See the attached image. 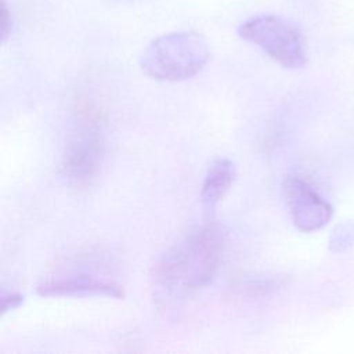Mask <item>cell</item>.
Returning a JSON list of instances; mask_svg holds the SVG:
<instances>
[{"mask_svg": "<svg viewBox=\"0 0 354 354\" xmlns=\"http://www.w3.org/2000/svg\"><path fill=\"white\" fill-rule=\"evenodd\" d=\"M354 243V221H346L337 225L329 238V248L333 252H342Z\"/></svg>", "mask_w": 354, "mask_h": 354, "instance_id": "9", "label": "cell"}, {"mask_svg": "<svg viewBox=\"0 0 354 354\" xmlns=\"http://www.w3.org/2000/svg\"><path fill=\"white\" fill-rule=\"evenodd\" d=\"M281 286L279 278L274 277H254V278H248L243 281H239L235 285V292L241 296H248V297H257V296H264Z\"/></svg>", "mask_w": 354, "mask_h": 354, "instance_id": "8", "label": "cell"}, {"mask_svg": "<svg viewBox=\"0 0 354 354\" xmlns=\"http://www.w3.org/2000/svg\"><path fill=\"white\" fill-rule=\"evenodd\" d=\"M225 232L216 223L194 227L152 266L151 289L159 304H174L207 286L224 250Z\"/></svg>", "mask_w": 354, "mask_h": 354, "instance_id": "1", "label": "cell"}, {"mask_svg": "<svg viewBox=\"0 0 354 354\" xmlns=\"http://www.w3.org/2000/svg\"><path fill=\"white\" fill-rule=\"evenodd\" d=\"M210 58L206 39L195 30L155 37L140 55L141 71L160 82H181L198 75Z\"/></svg>", "mask_w": 354, "mask_h": 354, "instance_id": "2", "label": "cell"}, {"mask_svg": "<svg viewBox=\"0 0 354 354\" xmlns=\"http://www.w3.org/2000/svg\"><path fill=\"white\" fill-rule=\"evenodd\" d=\"M36 292L40 296L55 297H86V296H106L122 299L124 297L123 286L108 275L95 271L72 270L61 274H54L43 278L36 285Z\"/></svg>", "mask_w": 354, "mask_h": 354, "instance_id": "6", "label": "cell"}, {"mask_svg": "<svg viewBox=\"0 0 354 354\" xmlns=\"http://www.w3.org/2000/svg\"><path fill=\"white\" fill-rule=\"evenodd\" d=\"M10 30H11V17H10L7 6L3 0L1 1V37H3V40H6Z\"/></svg>", "mask_w": 354, "mask_h": 354, "instance_id": "11", "label": "cell"}, {"mask_svg": "<svg viewBox=\"0 0 354 354\" xmlns=\"http://www.w3.org/2000/svg\"><path fill=\"white\" fill-rule=\"evenodd\" d=\"M236 177V166L228 158H216L203 178L201 202L207 213H213L217 203L224 198Z\"/></svg>", "mask_w": 354, "mask_h": 354, "instance_id": "7", "label": "cell"}, {"mask_svg": "<svg viewBox=\"0 0 354 354\" xmlns=\"http://www.w3.org/2000/svg\"><path fill=\"white\" fill-rule=\"evenodd\" d=\"M105 156L101 118L91 106L79 108L69 126L62 155V174L75 187L88 185Z\"/></svg>", "mask_w": 354, "mask_h": 354, "instance_id": "3", "label": "cell"}, {"mask_svg": "<svg viewBox=\"0 0 354 354\" xmlns=\"http://www.w3.org/2000/svg\"><path fill=\"white\" fill-rule=\"evenodd\" d=\"M0 299H1V314L17 308L21 303H24V295H21L19 292L15 290H6L1 289L0 293Z\"/></svg>", "mask_w": 354, "mask_h": 354, "instance_id": "10", "label": "cell"}, {"mask_svg": "<svg viewBox=\"0 0 354 354\" xmlns=\"http://www.w3.org/2000/svg\"><path fill=\"white\" fill-rule=\"evenodd\" d=\"M285 202L295 227L303 232L324 228L333 216L332 205L304 178L288 176L282 183Z\"/></svg>", "mask_w": 354, "mask_h": 354, "instance_id": "5", "label": "cell"}, {"mask_svg": "<svg viewBox=\"0 0 354 354\" xmlns=\"http://www.w3.org/2000/svg\"><path fill=\"white\" fill-rule=\"evenodd\" d=\"M236 32L241 39L260 47L283 68L299 69L307 62L306 40L301 32L283 17L254 15L243 21Z\"/></svg>", "mask_w": 354, "mask_h": 354, "instance_id": "4", "label": "cell"}]
</instances>
